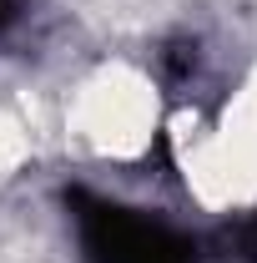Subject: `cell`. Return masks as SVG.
Here are the masks:
<instances>
[{
  "label": "cell",
  "instance_id": "7a4b0ae2",
  "mask_svg": "<svg viewBox=\"0 0 257 263\" xmlns=\"http://www.w3.org/2000/svg\"><path fill=\"white\" fill-rule=\"evenodd\" d=\"M177 172L197 208L242 213L257 208V61L237 81L212 122H197L192 137H177Z\"/></svg>",
  "mask_w": 257,
  "mask_h": 263
},
{
  "label": "cell",
  "instance_id": "3957f363",
  "mask_svg": "<svg viewBox=\"0 0 257 263\" xmlns=\"http://www.w3.org/2000/svg\"><path fill=\"white\" fill-rule=\"evenodd\" d=\"M31 157H35V137H31V127H26V117L0 101V177L20 172Z\"/></svg>",
  "mask_w": 257,
  "mask_h": 263
},
{
  "label": "cell",
  "instance_id": "6da1fadb",
  "mask_svg": "<svg viewBox=\"0 0 257 263\" xmlns=\"http://www.w3.org/2000/svg\"><path fill=\"white\" fill-rule=\"evenodd\" d=\"M166 132V101L146 66L96 61L66 91V137L81 157L106 167H136Z\"/></svg>",
  "mask_w": 257,
  "mask_h": 263
}]
</instances>
